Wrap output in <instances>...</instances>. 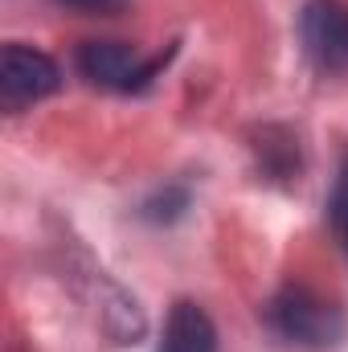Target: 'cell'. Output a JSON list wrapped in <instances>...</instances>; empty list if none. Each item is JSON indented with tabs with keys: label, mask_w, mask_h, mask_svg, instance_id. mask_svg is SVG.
Wrapping results in <instances>:
<instances>
[{
	"label": "cell",
	"mask_w": 348,
	"mask_h": 352,
	"mask_svg": "<svg viewBox=\"0 0 348 352\" xmlns=\"http://www.w3.org/2000/svg\"><path fill=\"white\" fill-rule=\"evenodd\" d=\"M266 320L283 340L303 344V349H332V344L345 340V311L328 295H320L312 287H299V283L283 287L270 299Z\"/></svg>",
	"instance_id": "6da1fadb"
},
{
	"label": "cell",
	"mask_w": 348,
	"mask_h": 352,
	"mask_svg": "<svg viewBox=\"0 0 348 352\" xmlns=\"http://www.w3.org/2000/svg\"><path fill=\"white\" fill-rule=\"evenodd\" d=\"M168 54H140L127 41H87L78 50V70L83 78H90L94 87L102 90H119V94H140L148 90L160 70H164Z\"/></svg>",
	"instance_id": "7a4b0ae2"
},
{
	"label": "cell",
	"mask_w": 348,
	"mask_h": 352,
	"mask_svg": "<svg viewBox=\"0 0 348 352\" xmlns=\"http://www.w3.org/2000/svg\"><path fill=\"white\" fill-rule=\"evenodd\" d=\"M62 87V66L33 45H4L0 54V107L4 111H25L50 94H58Z\"/></svg>",
	"instance_id": "3957f363"
},
{
	"label": "cell",
	"mask_w": 348,
	"mask_h": 352,
	"mask_svg": "<svg viewBox=\"0 0 348 352\" xmlns=\"http://www.w3.org/2000/svg\"><path fill=\"white\" fill-rule=\"evenodd\" d=\"M299 41L320 74H348V4L307 0L299 12Z\"/></svg>",
	"instance_id": "277c9868"
},
{
	"label": "cell",
	"mask_w": 348,
	"mask_h": 352,
	"mask_svg": "<svg viewBox=\"0 0 348 352\" xmlns=\"http://www.w3.org/2000/svg\"><path fill=\"white\" fill-rule=\"evenodd\" d=\"M160 352H217V328L205 316V307H197L193 299L173 303V311L164 320Z\"/></svg>",
	"instance_id": "5b68a950"
},
{
	"label": "cell",
	"mask_w": 348,
	"mask_h": 352,
	"mask_svg": "<svg viewBox=\"0 0 348 352\" xmlns=\"http://www.w3.org/2000/svg\"><path fill=\"white\" fill-rule=\"evenodd\" d=\"M262 156V168L274 176H295L299 173V140L291 131H279V127H262V144H254Z\"/></svg>",
	"instance_id": "8992f818"
},
{
	"label": "cell",
	"mask_w": 348,
	"mask_h": 352,
	"mask_svg": "<svg viewBox=\"0 0 348 352\" xmlns=\"http://www.w3.org/2000/svg\"><path fill=\"white\" fill-rule=\"evenodd\" d=\"M184 209H188V188L164 184V188H156V192L140 205V217L152 221V226H173V221L184 217Z\"/></svg>",
	"instance_id": "52a82bcc"
},
{
	"label": "cell",
	"mask_w": 348,
	"mask_h": 352,
	"mask_svg": "<svg viewBox=\"0 0 348 352\" xmlns=\"http://www.w3.org/2000/svg\"><path fill=\"white\" fill-rule=\"evenodd\" d=\"M328 221H332V234H336L340 250L348 254V156L340 160V173H336L332 197H328Z\"/></svg>",
	"instance_id": "ba28073f"
},
{
	"label": "cell",
	"mask_w": 348,
	"mask_h": 352,
	"mask_svg": "<svg viewBox=\"0 0 348 352\" xmlns=\"http://www.w3.org/2000/svg\"><path fill=\"white\" fill-rule=\"evenodd\" d=\"M54 4L78 12V16H115L127 8V0H54Z\"/></svg>",
	"instance_id": "9c48e42d"
}]
</instances>
